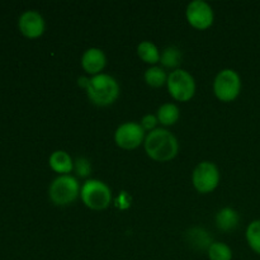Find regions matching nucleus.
I'll use <instances>...</instances> for the list:
<instances>
[{
    "label": "nucleus",
    "instance_id": "nucleus-1",
    "mask_svg": "<svg viewBox=\"0 0 260 260\" xmlns=\"http://www.w3.org/2000/svg\"><path fill=\"white\" fill-rule=\"evenodd\" d=\"M178 141L168 129L157 128L150 132L145 139L146 154L155 161H169L178 154Z\"/></svg>",
    "mask_w": 260,
    "mask_h": 260
},
{
    "label": "nucleus",
    "instance_id": "nucleus-2",
    "mask_svg": "<svg viewBox=\"0 0 260 260\" xmlns=\"http://www.w3.org/2000/svg\"><path fill=\"white\" fill-rule=\"evenodd\" d=\"M86 94L95 106L107 107L113 104L119 95V85L116 79L107 74H99L89 79Z\"/></svg>",
    "mask_w": 260,
    "mask_h": 260
},
{
    "label": "nucleus",
    "instance_id": "nucleus-3",
    "mask_svg": "<svg viewBox=\"0 0 260 260\" xmlns=\"http://www.w3.org/2000/svg\"><path fill=\"white\" fill-rule=\"evenodd\" d=\"M80 197L86 207L94 211H101L111 205L112 192L106 183L96 179H89L81 187Z\"/></svg>",
    "mask_w": 260,
    "mask_h": 260
},
{
    "label": "nucleus",
    "instance_id": "nucleus-4",
    "mask_svg": "<svg viewBox=\"0 0 260 260\" xmlns=\"http://www.w3.org/2000/svg\"><path fill=\"white\" fill-rule=\"evenodd\" d=\"M80 185L76 178L71 175H60L50 187V198L56 206H69L80 196Z\"/></svg>",
    "mask_w": 260,
    "mask_h": 260
},
{
    "label": "nucleus",
    "instance_id": "nucleus-5",
    "mask_svg": "<svg viewBox=\"0 0 260 260\" xmlns=\"http://www.w3.org/2000/svg\"><path fill=\"white\" fill-rule=\"evenodd\" d=\"M213 91L221 102L235 101L241 91V79L235 70L225 69L217 74L213 83Z\"/></svg>",
    "mask_w": 260,
    "mask_h": 260
},
{
    "label": "nucleus",
    "instance_id": "nucleus-6",
    "mask_svg": "<svg viewBox=\"0 0 260 260\" xmlns=\"http://www.w3.org/2000/svg\"><path fill=\"white\" fill-rule=\"evenodd\" d=\"M167 85L170 95L178 102L190 101L196 93V81L193 76L188 71L180 69L170 73Z\"/></svg>",
    "mask_w": 260,
    "mask_h": 260
},
{
    "label": "nucleus",
    "instance_id": "nucleus-7",
    "mask_svg": "<svg viewBox=\"0 0 260 260\" xmlns=\"http://www.w3.org/2000/svg\"><path fill=\"white\" fill-rule=\"evenodd\" d=\"M192 182L196 189L202 194L213 192L220 183V172L211 161H202L196 167L192 174Z\"/></svg>",
    "mask_w": 260,
    "mask_h": 260
},
{
    "label": "nucleus",
    "instance_id": "nucleus-8",
    "mask_svg": "<svg viewBox=\"0 0 260 260\" xmlns=\"http://www.w3.org/2000/svg\"><path fill=\"white\" fill-rule=\"evenodd\" d=\"M114 141L121 149L134 150L145 142V129L136 122H126L117 128Z\"/></svg>",
    "mask_w": 260,
    "mask_h": 260
},
{
    "label": "nucleus",
    "instance_id": "nucleus-9",
    "mask_svg": "<svg viewBox=\"0 0 260 260\" xmlns=\"http://www.w3.org/2000/svg\"><path fill=\"white\" fill-rule=\"evenodd\" d=\"M213 10L202 0H194L187 7V19L192 27L197 29H207L213 23Z\"/></svg>",
    "mask_w": 260,
    "mask_h": 260
},
{
    "label": "nucleus",
    "instance_id": "nucleus-10",
    "mask_svg": "<svg viewBox=\"0 0 260 260\" xmlns=\"http://www.w3.org/2000/svg\"><path fill=\"white\" fill-rule=\"evenodd\" d=\"M19 29L28 38H37L45 32V20L40 13L27 10L19 18Z\"/></svg>",
    "mask_w": 260,
    "mask_h": 260
},
{
    "label": "nucleus",
    "instance_id": "nucleus-11",
    "mask_svg": "<svg viewBox=\"0 0 260 260\" xmlns=\"http://www.w3.org/2000/svg\"><path fill=\"white\" fill-rule=\"evenodd\" d=\"M107 58L101 48H89L84 52L81 57V66L90 75H99L101 71L106 68Z\"/></svg>",
    "mask_w": 260,
    "mask_h": 260
},
{
    "label": "nucleus",
    "instance_id": "nucleus-12",
    "mask_svg": "<svg viewBox=\"0 0 260 260\" xmlns=\"http://www.w3.org/2000/svg\"><path fill=\"white\" fill-rule=\"evenodd\" d=\"M50 167L53 172L58 173V174L68 175V173H70L74 169V161L68 152L57 150V151L51 154Z\"/></svg>",
    "mask_w": 260,
    "mask_h": 260
},
{
    "label": "nucleus",
    "instance_id": "nucleus-13",
    "mask_svg": "<svg viewBox=\"0 0 260 260\" xmlns=\"http://www.w3.org/2000/svg\"><path fill=\"white\" fill-rule=\"evenodd\" d=\"M239 225V215L234 208L225 207L220 210L216 215V226L221 231H233L238 228Z\"/></svg>",
    "mask_w": 260,
    "mask_h": 260
},
{
    "label": "nucleus",
    "instance_id": "nucleus-14",
    "mask_svg": "<svg viewBox=\"0 0 260 260\" xmlns=\"http://www.w3.org/2000/svg\"><path fill=\"white\" fill-rule=\"evenodd\" d=\"M187 239L188 243L194 249H198V250H203V249H207L208 250L210 246L213 244L212 239L208 235L207 231L200 228H194L188 231Z\"/></svg>",
    "mask_w": 260,
    "mask_h": 260
},
{
    "label": "nucleus",
    "instance_id": "nucleus-15",
    "mask_svg": "<svg viewBox=\"0 0 260 260\" xmlns=\"http://www.w3.org/2000/svg\"><path fill=\"white\" fill-rule=\"evenodd\" d=\"M179 108L173 103L162 104L159 109H157V121L164 126H173L179 119Z\"/></svg>",
    "mask_w": 260,
    "mask_h": 260
},
{
    "label": "nucleus",
    "instance_id": "nucleus-16",
    "mask_svg": "<svg viewBox=\"0 0 260 260\" xmlns=\"http://www.w3.org/2000/svg\"><path fill=\"white\" fill-rule=\"evenodd\" d=\"M137 53H139L140 58L147 63L159 62L160 57H161L156 46L150 41H144V42L140 43L139 47H137Z\"/></svg>",
    "mask_w": 260,
    "mask_h": 260
},
{
    "label": "nucleus",
    "instance_id": "nucleus-17",
    "mask_svg": "<svg viewBox=\"0 0 260 260\" xmlns=\"http://www.w3.org/2000/svg\"><path fill=\"white\" fill-rule=\"evenodd\" d=\"M160 62L168 69H175L180 65L182 62V52L178 47L175 46H170L167 47L161 53L160 57Z\"/></svg>",
    "mask_w": 260,
    "mask_h": 260
},
{
    "label": "nucleus",
    "instance_id": "nucleus-18",
    "mask_svg": "<svg viewBox=\"0 0 260 260\" xmlns=\"http://www.w3.org/2000/svg\"><path fill=\"white\" fill-rule=\"evenodd\" d=\"M145 81L147 83V85L152 86V88H160L167 84L168 76L161 68L152 66V68L147 69L145 73Z\"/></svg>",
    "mask_w": 260,
    "mask_h": 260
},
{
    "label": "nucleus",
    "instance_id": "nucleus-19",
    "mask_svg": "<svg viewBox=\"0 0 260 260\" xmlns=\"http://www.w3.org/2000/svg\"><path fill=\"white\" fill-rule=\"evenodd\" d=\"M210 260H233V250L225 243H213L208 249Z\"/></svg>",
    "mask_w": 260,
    "mask_h": 260
},
{
    "label": "nucleus",
    "instance_id": "nucleus-20",
    "mask_svg": "<svg viewBox=\"0 0 260 260\" xmlns=\"http://www.w3.org/2000/svg\"><path fill=\"white\" fill-rule=\"evenodd\" d=\"M246 241L251 250L260 254V220H255L249 223L246 229Z\"/></svg>",
    "mask_w": 260,
    "mask_h": 260
},
{
    "label": "nucleus",
    "instance_id": "nucleus-21",
    "mask_svg": "<svg viewBox=\"0 0 260 260\" xmlns=\"http://www.w3.org/2000/svg\"><path fill=\"white\" fill-rule=\"evenodd\" d=\"M74 170H75L76 175L80 178H85L88 175H90L91 173V165L90 161L85 157H78V159L74 161Z\"/></svg>",
    "mask_w": 260,
    "mask_h": 260
},
{
    "label": "nucleus",
    "instance_id": "nucleus-22",
    "mask_svg": "<svg viewBox=\"0 0 260 260\" xmlns=\"http://www.w3.org/2000/svg\"><path fill=\"white\" fill-rule=\"evenodd\" d=\"M157 122H159L157 121V117L152 116V114H147V116H145L144 118H142L141 126L145 131H154Z\"/></svg>",
    "mask_w": 260,
    "mask_h": 260
}]
</instances>
